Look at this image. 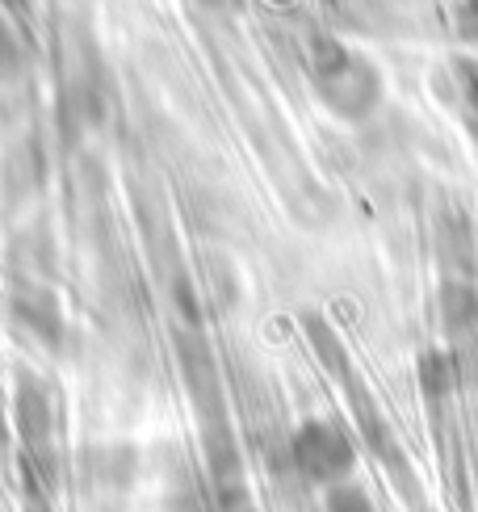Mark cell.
<instances>
[{"mask_svg":"<svg viewBox=\"0 0 478 512\" xmlns=\"http://www.w3.org/2000/svg\"><path fill=\"white\" fill-rule=\"evenodd\" d=\"M307 72L315 93L323 97L332 114L344 122H365L374 114V105L382 101V76L374 72V63L357 55L353 47H344L332 34H315L307 51Z\"/></svg>","mask_w":478,"mask_h":512,"instance_id":"obj_1","label":"cell"},{"mask_svg":"<svg viewBox=\"0 0 478 512\" xmlns=\"http://www.w3.org/2000/svg\"><path fill=\"white\" fill-rule=\"evenodd\" d=\"M302 324H307V336H311V345H315L319 361L328 366V374H336V382L344 387V395H349L353 412H357V424H361V433H365V441H369V450H374V454L390 466V475H395V479L407 487V496H416V487H411V479H407L403 450L395 445V437H390V424H386V416L378 412L374 395H369V391H365V382L357 378L349 353H344V345H340V336L332 332L328 319H319V315H307Z\"/></svg>","mask_w":478,"mask_h":512,"instance_id":"obj_2","label":"cell"},{"mask_svg":"<svg viewBox=\"0 0 478 512\" xmlns=\"http://www.w3.org/2000/svg\"><path fill=\"white\" fill-rule=\"evenodd\" d=\"M294 466L319 487H344V475L353 471V445L332 420H302L290 437Z\"/></svg>","mask_w":478,"mask_h":512,"instance_id":"obj_3","label":"cell"},{"mask_svg":"<svg viewBox=\"0 0 478 512\" xmlns=\"http://www.w3.org/2000/svg\"><path fill=\"white\" fill-rule=\"evenodd\" d=\"M172 340H177V361H181L185 391L193 399V408H198L202 424L227 420V395H223L219 361H214L210 340L198 328H177V332H172Z\"/></svg>","mask_w":478,"mask_h":512,"instance_id":"obj_4","label":"cell"},{"mask_svg":"<svg viewBox=\"0 0 478 512\" xmlns=\"http://www.w3.org/2000/svg\"><path fill=\"white\" fill-rule=\"evenodd\" d=\"M13 420H17L21 441H26V454L42 466H51V454H55V399H51L47 382H42L38 374H30V370L17 374Z\"/></svg>","mask_w":478,"mask_h":512,"instance_id":"obj_5","label":"cell"},{"mask_svg":"<svg viewBox=\"0 0 478 512\" xmlns=\"http://www.w3.org/2000/svg\"><path fill=\"white\" fill-rule=\"evenodd\" d=\"M13 319L34 340H42L47 349L63 345V307H59V294L47 282H21L17 277V286H13Z\"/></svg>","mask_w":478,"mask_h":512,"instance_id":"obj_6","label":"cell"},{"mask_svg":"<svg viewBox=\"0 0 478 512\" xmlns=\"http://www.w3.org/2000/svg\"><path fill=\"white\" fill-rule=\"evenodd\" d=\"M130 479H135V450H126V445H97V450H84V458H80L84 492L122 496L130 487Z\"/></svg>","mask_w":478,"mask_h":512,"instance_id":"obj_7","label":"cell"},{"mask_svg":"<svg viewBox=\"0 0 478 512\" xmlns=\"http://www.w3.org/2000/svg\"><path fill=\"white\" fill-rule=\"evenodd\" d=\"M21 68H26V59H21V47H17L13 30H9V21L0 17V80L13 84L21 76Z\"/></svg>","mask_w":478,"mask_h":512,"instance_id":"obj_8","label":"cell"},{"mask_svg":"<svg viewBox=\"0 0 478 512\" xmlns=\"http://www.w3.org/2000/svg\"><path fill=\"white\" fill-rule=\"evenodd\" d=\"M328 512H374V504H369L365 492H357V487H332L328 492Z\"/></svg>","mask_w":478,"mask_h":512,"instance_id":"obj_9","label":"cell"},{"mask_svg":"<svg viewBox=\"0 0 478 512\" xmlns=\"http://www.w3.org/2000/svg\"><path fill=\"white\" fill-rule=\"evenodd\" d=\"M470 80H466V93L474 97V105H478V63H466V68H462Z\"/></svg>","mask_w":478,"mask_h":512,"instance_id":"obj_10","label":"cell"}]
</instances>
